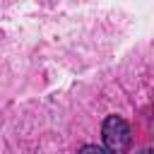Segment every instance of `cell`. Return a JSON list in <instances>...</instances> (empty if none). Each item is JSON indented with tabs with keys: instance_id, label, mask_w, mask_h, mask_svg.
I'll return each mask as SVG.
<instances>
[{
	"instance_id": "1",
	"label": "cell",
	"mask_w": 154,
	"mask_h": 154,
	"mask_svg": "<svg viewBox=\"0 0 154 154\" xmlns=\"http://www.w3.org/2000/svg\"><path fill=\"white\" fill-rule=\"evenodd\" d=\"M101 135H103V144L111 154H128L130 144H132V132L130 125L123 116H106L103 125H101Z\"/></svg>"
},
{
	"instance_id": "3",
	"label": "cell",
	"mask_w": 154,
	"mask_h": 154,
	"mask_svg": "<svg viewBox=\"0 0 154 154\" xmlns=\"http://www.w3.org/2000/svg\"><path fill=\"white\" fill-rule=\"evenodd\" d=\"M142 154H152V149H144V152H142Z\"/></svg>"
},
{
	"instance_id": "2",
	"label": "cell",
	"mask_w": 154,
	"mask_h": 154,
	"mask_svg": "<svg viewBox=\"0 0 154 154\" xmlns=\"http://www.w3.org/2000/svg\"><path fill=\"white\" fill-rule=\"evenodd\" d=\"M77 154H106V149H103V147H99V144H84Z\"/></svg>"
}]
</instances>
